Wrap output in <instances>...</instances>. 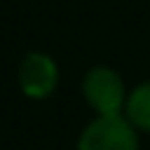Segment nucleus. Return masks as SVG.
I'll list each match as a JSON object with an SVG mask.
<instances>
[{
    "label": "nucleus",
    "instance_id": "f257e3e1",
    "mask_svg": "<svg viewBox=\"0 0 150 150\" xmlns=\"http://www.w3.org/2000/svg\"><path fill=\"white\" fill-rule=\"evenodd\" d=\"M75 150H138L136 127L124 115H98L82 129Z\"/></svg>",
    "mask_w": 150,
    "mask_h": 150
},
{
    "label": "nucleus",
    "instance_id": "f03ea898",
    "mask_svg": "<svg viewBox=\"0 0 150 150\" xmlns=\"http://www.w3.org/2000/svg\"><path fill=\"white\" fill-rule=\"evenodd\" d=\"M82 94L84 101L98 112V115H124L127 105V89L120 77L108 66H94L82 77Z\"/></svg>",
    "mask_w": 150,
    "mask_h": 150
},
{
    "label": "nucleus",
    "instance_id": "7ed1b4c3",
    "mask_svg": "<svg viewBox=\"0 0 150 150\" xmlns=\"http://www.w3.org/2000/svg\"><path fill=\"white\" fill-rule=\"evenodd\" d=\"M59 84V66L45 52H28L19 63V89L33 101L54 94Z\"/></svg>",
    "mask_w": 150,
    "mask_h": 150
},
{
    "label": "nucleus",
    "instance_id": "20e7f679",
    "mask_svg": "<svg viewBox=\"0 0 150 150\" xmlns=\"http://www.w3.org/2000/svg\"><path fill=\"white\" fill-rule=\"evenodd\" d=\"M124 117L136 129L150 131V82H141L138 87L131 89L124 105Z\"/></svg>",
    "mask_w": 150,
    "mask_h": 150
}]
</instances>
